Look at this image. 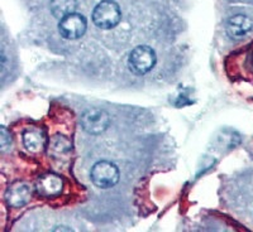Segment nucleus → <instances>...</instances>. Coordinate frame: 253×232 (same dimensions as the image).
Returning <instances> with one entry per match:
<instances>
[{
  "mask_svg": "<svg viewBox=\"0 0 253 232\" xmlns=\"http://www.w3.org/2000/svg\"><path fill=\"white\" fill-rule=\"evenodd\" d=\"M46 134L40 128H29L23 133V144L29 152H41L46 146Z\"/></svg>",
  "mask_w": 253,
  "mask_h": 232,
  "instance_id": "obj_9",
  "label": "nucleus"
},
{
  "mask_svg": "<svg viewBox=\"0 0 253 232\" xmlns=\"http://www.w3.org/2000/svg\"><path fill=\"white\" fill-rule=\"evenodd\" d=\"M38 195L42 197L51 198L56 197L62 192L63 182L58 175L56 174H46L38 179L37 184H36Z\"/></svg>",
  "mask_w": 253,
  "mask_h": 232,
  "instance_id": "obj_7",
  "label": "nucleus"
},
{
  "mask_svg": "<svg viewBox=\"0 0 253 232\" xmlns=\"http://www.w3.org/2000/svg\"><path fill=\"white\" fill-rule=\"evenodd\" d=\"M109 114L103 109H98V107L89 109L81 116V126L89 134H101L109 128Z\"/></svg>",
  "mask_w": 253,
  "mask_h": 232,
  "instance_id": "obj_4",
  "label": "nucleus"
},
{
  "mask_svg": "<svg viewBox=\"0 0 253 232\" xmlns=\"http://www.w3.org/2000/svg\"><path fill=\"white\" fill-rule=\"evenodd\" d=\"M5 197L9 206L19 208V207L26 206L31 199V189L24 183H15L12 187H9Z\"/></svg>",
  "mask_w": 253,
  "mask_h": 232,
  "instance_id": "obj_8",
  "label": "nucleus"
},
{
  "mask_svg": "<svg viewBox=\"0 0 253 232\" xmlns=\"http://www.w3.org/2000/svg\"><path fill=\"white\" fill-rule=\"evenodd\" d=\"M91 181L96 187L108 189L119 181V170L114 163L107 161L98 162L91 169Z\"/></svg>",
  "mask_w": 253,
  "mask_h": 232,
  "instance_id": "obj_3",
  "label": "nucleus"
},
{
  "mask_svg": "<svg viewBox=\"0 0 253 232\" xmlns=\"http://www.w3.org/2000/svg\"><path fill=\"white\" fill-rule=\"evenodd\" d=\"M121 9L113 0H103L92 12V22L100 29L114 28L121 22Z\"/></svg>",
  "mask_w": 253,
  "mask_h": 232,
  "instance_id": "obj_1",
  "label": "nucleus"
},
{
  "mask_svg": "<svg viewBox=\"0 0 253 232\" xmlns=\"http://www.w3.org/2000/svg\"><path fill=\"white\" fill-rule=\"evenodd\" d=\"M51 149L57 154H63V153L70 152L71 149V141L63 135H56L51 140Z\"/></svg>",
  "mask_w": 253,
  "mask_h": 232,
  "instance_id": "obj_11",
  "label": "nucleus"
},
{
  "mask_svg": "<svg viewBox=\"0 0 253 232\" xmlns=\"http://www.w3.org/2000/svg\"><path fill=\"white\" fill-rule=\"evenodd\" d=\"M0 144H1V152H6L12 146V135L8 132L5 126H1L0 132Z\"/></svg>",
  "mask_w": 253,
  "mask_h": 232,
  "instance_id": "obj_12",
  "label": "nucleus"
},
{
  "mask_svg": "<svg viewBox=\"0 0 253 232\" xmlns=\"http://www.w3.org/2000/svg\"><path fill=\"white\" fill-rule=\"evenodd\" d=\"M86 19L78 13H71L60 19L58 31L66 39H79L86 32Z\"/></svg>",
  "mask_w": 253,
  "mask_h": 232,
  "instance_id": "obj_5",
  "label": "nucleus"
},
{
  "mask_svg": "<svg viewBox=\"0 0 253 232\" xmlns=\"http://www.w3.org/2000/svg\"><path fill=\"white\" fill-rule=\"evenodd\" d=\"M76 6H78L76 0H51L49 1L51 13L58 19H62L71 13H75Z\"/></svg>",
  "mask_w": 253,
  "mask_h": 232,
  "instance_id": "obj_10",
  "label": "nucleus"
},
{
  "mask_svg": "<svg viewBox=\"0 0 253 232\" xmlns=\"http://www.w3.org/2000/svg\"><path fill=\"white\" fill-rule=\"evenodd\" d=\"M253 29V22L243 14H237L230 17L225 26V31L227 34L229 35L232 39H243L247 37Z\"/></svg>",
  "mask_w": 253,
  "mask_h": 232,
  "instance_id": "obj_6",
  "label": "nucleus"
},
{
  "mask_svg": "<svg viewBox=\"0 0 253 232\" xmlns=\"http://www.w3.org/2000/svg\"><path fill=\"white\" fill-rule=\"evenodd\" d=\"M156 52L148 46L135 47L129 53L128 66L135 75H146L156 65Z\"/></svg>",
  "mask_w": 253,
  "mask_h": 232,
  "instance_id": "obj_2",
  "label": "nucleus"
}]
</instances>
